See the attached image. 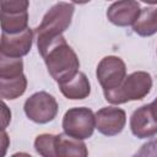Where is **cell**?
Returning <instances> with one entry per match:
<instances>
[{
    "label": "cell",
    "mask_w": 157,
    "mask_h": 157,
    "mask_svg": "<svg viewBox=\"0 0 157 157\" xmlns=\"http://www.w3.org/2000/svg\"><path fill=\"white\" fill-rule=\"evenodd\" d=\"M40 55L44 59L48 72L58 85L71 81L78 74V58L63 36L54 39Z\"/></svg>",
    "instance_id": "cell-1"
},
{
    "label": "cell",
    "mask_w": 157,
    "mask_h": 157,
    "mask_svg": "<svg viewBox=\"0 0 157 157\" xmlns=\"http://www.w3.org/2000/svg\"><path fill=\"white\" fill-rule=\"evenodd\" d=\"M74 4L71 2H58L53 5L49 11L44 15L40 25L36 28L37 48L39 54L56 38L63 36L69 26L74 15Z\"/></svg>",
    "instance_id": "cell-2"
},
{
    "label": "cell",
    "mask_w": 157,
    "mask_h": 157,
    "mask_svg": "<svg viewBox=\"0 0 157 157\" xmlns=\"http://www.w3.org/2000/svg\"><path fill=\"white\" fill-rule=\"evenodd\" d=\"M152 88V77L146 71H135L125 77L121 85L104 93V98L112 104H123L129 101L145 98Z\"/></svg>",
    "instance_id": "cell-3"
},
{
    "label": "cell",
    "mask_w": 157,
    "mask_h": 157,
    "mask_svg": "<svg viewBox=\"0 0 157 157\" xmlns=\"http://www.w3.org/2000/svg\"><path fill=\"white\" fill-rule=\"evenodd\" d=\"M0 96L2 99H16L27 88L22 59L0 55Z\"/></svg>",
    "instance_id": "cell-4"
},
{
    "label": "cell",
    "mask_w": 157,
    "mask_h": 157,
    "mask_svg": "<svg viewBox=\"0 0 157 157\" xmlns=\"http://www.w3.org/2000/svg\"><path fill=\"white\" fill-rule=\"evenodd\" d=\"M96 128V117L90 108L75 107L70 108L63 118L64 134L77 139L85 140L92 136Z\"/></svg>",
    "instance_id": "cell-5"
},
{
    "label": "cell",
    "mask_w": 157,
    "mask_h": 157,
    "mask_svg": "<svg viewBox=\"0 0 157 157\" xmlns=\"http://www.w3.org/2000/svg\"><path fill=\"white\" fill-rule=\"evenodd\" d=\"M1 29L2 33L17 34L26 31L28 27V6L27 0H4L0 2Z\"/></svg>",
    "instance_id": "cell-6"
},
{
    "label": "cell",
    "mask_w": 157,
    "mask_h": 157,
    "mask_svg": "<svg viewBox=\"0 0 157 157\" xmlns=\"http://www.w3.org/2000/svg\"><path fill=\"white\" fill-rule=\"evenodd\" d=\"M23 109L29 120L37 124H45L56 117L58 103L52 94L40 91L33 93L26 99Z\"/></svg>",
    "instance_id": "cell-7"
},
{
    "label": "cell",
    "mask_w": 157,
    "mask_h": 157,
    "mask_svg": "<svg viewBox=\"0 0 157 157\" xmlns=\"http://www.w3.org/2000/svg\"><path fill=\"white\" fill-rule=\"evenodd\" d=\"M97 80L103 88V92L118 88L126 77L125 63L114 55L103 58L97 66Z\"/></svg>",
    "instance_id": "cell-8"
},
{
    "label": "cell",
    "mask_w": 157,
    "mask_h": 157,
    "mask_svg": "<svg viewBox=\"0 0 157 157\" xmlns=\"http://www.w3.org/2000/svg\"><path fill=\"white\" fill-rule=\"evenodd\" d=\"M33 31L28 27L26 31L17 34H7L1 33V44H0V54L7 58L21 59L28 54L32 48L33 42Z\"/></svg>",
    "instance_id": "cell-9"
},
{
    "label": "cell",
    "mask_w": 157,
    "mask_h": 157,
    "mask_svg": "<svg viewBox=\"0 0 157 157\" xmlns=\"http://www.w3.org/2000/svg\"><path fill=\"white\" fill-rule=\"evenodd\" d=\"M96 129L105 135L114 136L123 131L126 123V114L121 108L118 107H104L101 108L96 114Z\"/></svg>",
    "instance_id": "cell-10"
},
{
    "label": "cell",
    "mask_w": 157,
    "mask_h": 157,
    "mask_svg": "<svg viewBox=\"0 0 157 157\" xmlns=\"http://www.w3.org/2000/svg\"><path fill=\"white\" fill-rule=\"evenodd\" d=\"M141 12L140 4L134 0H123L113 2L107 10L108 20L119 27L134 25Z\"/></svg>",
    "instance_id": "cell-11"
},
{
    "label": "cell",
    "mask_w": 157,
    "mask_h": 157,
    "mask_svg": "<svg viewBox=\"0 0 157 157\" xmlns=\"http://www.w3.org/2000/svg\"><path fill=\"white\" fill-rule=\"evenodd\" d=\"M130 129L131 132L139 139H147L157 135V120L150 104H145L137 108L131 114Z\"/></svg>",
    "instance_id": "cell-12"
},
{
    "label": "cell",
    "mask_w": 157,
    "mask_h": 157,
    "mask_svg": "<svg viewBox=\"0 0 157 157\" xmlns=\"http://www.w3.org/2000/svg\"><path fill=\"white\" fill-rule=\"evenodd\" d=\"M54 157H87L88 151L82 140L74 139L66 134L54 135Z\"/></svg>",
    "instance_id": "cell-13"
},
{
    "label": "cell",
    "mask_w": 157,
    "mask_h": 157,
    "mask_svg": "<svg viewBox=\"0 0 157 157\" xmlns=\"http://www.w3.org/2000/svg\"><path fill=\"white\" fill-rule=\"evenodd\" d=\"M59 88L67 99H85L91 93L90 81L81 71H78V74L71 81L59 85Z\"/></svg>",
    "instance_id": "cell-14"
},
{
    "label": "cell",
    "mask_w": 157,
    "mask_h": 157,
    "mask_svg": "<svg viewBox=\"0 0 157 157\" xmlns=\"http://www.w3.org/2000/svg\"><path fill=\"white\" fill-rule=\"evenodd\" d=\"M132 29L141 37H150L157 32V7L141 9L140 16L132 25Z\"/></svg>",
    "instance_id": "cell-15"
},
{
    "label": "cell",
    "mask_w": 157,
    "mask_h": 157,
    "mask_svg": "<svg viewBox=\"0 0 157 157\" xmlns=\"http://www.w3.org/2000/svg\"><path fill=\"white\" fill-rule=\"evenodd\" d=\"M132 157H157V137L144 144Z\"/></svg>",
    "instance_id": "cell-16"
},
{
    "label": "cell",
    "mask_w": 157,
    "mask_h": 157,
    "mask_svg": "<svg viewBox=\"0 0 157 157\" xmlns=\"http://www.w3.org/2000/svg\"><path fill=\"white\" fill-rule=\"evenodd\" d=\"M150 105H151L152 113H153V115H155V118H156V120H157V98H155V101H153L152 103H150Z\"/></svg>",
    "instance_id": "cell-17"
},
{
    "label": "cell",
    "mask_w": 157,
    "mask_h": 157,
    "mask_svg": "<svg viewBox=\"0 0 157 157\" xmlns=\"http://www.w3.org/2000/svg\"><path fill=\"white\" fill-rule=\"evenodd\" d=\"M11 157H32V156L28 155V153H26V152H16Z\"/></svg>",
    "instance_id": "cell-18"
}]
</instances>
